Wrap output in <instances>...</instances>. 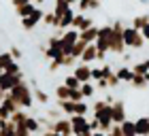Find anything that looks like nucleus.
I'll list each match as a JSON object with an SVG mask.
<instances>
[{"mask_svg":"<svg viewBox=\"0 0 149 136\" xmlns=\"http://www.w3.org/2000/svg\"><path fill=\"white\" fill-rule=\"evenodd\" d=\"M115 74H117L119 83H128V85H130V81H132V77H134V72H132L130 66H119L117 70H115Z\"/></svg>","mask_w":149,"mask_h":136,"instance_id":"14","label":"nucleus"},{"mask_svg":"<svg viewBox=\"0 0 149 136\" xmlns=\"http://www.w3.org/2000/svg\"><path fill=\"white\" fill-rule=\"evenodd\" d=\"M70 119V126H72V136L74 134H90V119L87 117H81V115H72Z\"/></svg>","mask_w":149,"mask_h":136,"instance_id":"7","label":"nucleus"},{"mask_svg":"<svg viewBox=\"0 0 149 136\" xmlns=\"http://www.w3.org/2000/svg\"><path fill=\"white\" fill-rule=\"evenodd\" d=\"M72 9V6L68 4V2H64V0H56V6H53V13H56L58 17H62L64 13H68Z\"/></svg>","mask_w":149,"mask_h":136,"instance_id":"27","label":"nucleus"},{"mask_svg":"<svg viewBox=\"0 0 149 136\" xmlns=\"http://www.w3.org/2000/svg\"><path fill=\"white\" fill-rule=\"evenodd\" d=\"M26 128L30 130V134H38V132H40V128H43V126H40L38 117H32V115H30V117L26 119Z\"/></svg>","mask_w":149,"mask_h":136,"instance_id":"26","label":"nucleus"},{"mask_svg":"<svg viewBox=\"0 0 149 136\" xmlns=\"http://www.w3.org/2000/svg\"><path fill=\"white\" fill-rule=\"evenodd\" d=\"M74 15H77V13H74V11L70 9L68 13H64V15L60 17V32H66V30H70V28H72Z\"/></svg>","mask_w":149,"mask_h":136,"instance_id":"15","label":"nucleus"},{"mask_svg":"<svg viewBox=\"0 0 149 136\" xmlns=\"http://www.w3.org/2000/svg\"><path fill=\"white\" fill-rule=\"evenodd\" d=\"M43 17H45V13H43V9H36L34 13H32L30 17H26V19H22V28L26 30V32H32L36 28L38 24H43Z\"/></svg>","mask_w":149,"mask_h":136,"instance_id":"8","label":"nucleus"},{"mask_svg":"<svg viewBox=\"0 0 149 136\" xmlns=\"http://www.w3.org/2000/svg\"><path fill=\"white\" fill-rule=\"evenodd\" d=\"M145 79H147V83H149V72H147V74H145Z\"/></svg>","mask_w":149,"mask_h":136,"instance_id":"59","label":"nucleus"},{"mask_svg":"<svg viewBox=\"0 0 149 136\" xmlns=\"http://www.w3.org/2000/svg\"><path fill=\"white\" fill-rule=\"evenodd\" d=\"M81 94H83L85 100L92 98L94 94H96V85H94V83H83V85H81Z\"/></svg>","mask_w":149,"mask_h":136,"instance_id":"34","label":"nucleus"},{"mask_svg":"<svg viewBox=\"0 0 149 136\" xmlns=\"http://www.w3.org/2000/svg\"><path fill=\"white\" fill-rule=\"evenodd\" d=\"M0 106H2V108H4V111H9L11 115H15L17 111H22V106H19V104H17V102H15V100H13V98L9 96V94H6V98L2 100V104H0Z\"/></svg>","mask_w":149,"mask_h":136,"instance_id":"19","label":"nucleus"},{"mask_svg":"<svg viewBox=\"0 0 149 136\" xmlns=\"http://www.w3.org/2000/svg\"><path fill=\"white\" fill-rule=\"evenodd\" d=\"M90 130H92V132H100V124H98V119H94V117L90 119Z\"/></svg>","mask_w":149,"mask_h":136,"instance_id":"43","label":"nucleus"},{"mask_svg":"<svg viewBox=\"0 0 149 136\" xmlns=\"http://www.w3.org/2000/svg\"><path fill=\"white\" fill-rule=\"evenodd\" d=\"M74 104H77V102H72V100H56V106H58L64 115H68V117H72V115H74Z\"/></svg>","mask_w":149,"mask_h":136,"instance_id":"16","label":"nucleus"},{"mask_svg":"<svg viewBox=\"0 0 149 136\" xmlns=\"http://www.w3.org/2000/svg\"><path fill=\"white\" fill-rule=\"evenodd\" d=\"M145 26H149V13H143V15H136V17H132V28L134 30H143Z\"/></svg>","mask_w":149,"mask_h":136,"instance_id":"21","label":"nucleus"},{"mask_svg":"<svg viewBox=\"0 0 149 136\" xmlns=\"http://www.w3.org/2000/svg\"><path fill=\"white\" fill-rule=\"evenodd\" d=\"M141 34H143V38H145V43H149V26H145L143 30H141Z\"/></svg>","mask_w":149,"mask_h":136,"instance_id":"47","label":"nucleus"},{"mask_svg":"<svg viewBox=\"0 0 149 136\" xmlns=\"http://www.w3.org/2000/svg\"><path fill=\"white\" fill-rule=\"evenodd\" d=\"M64 85L68 87V90H81V83H79V79L74 77V74H66V79H64Z\"/></svg>","mask_w":149,"mask_h":136,"instance_id":"31","label":"nucleus"},{"mask_svg":"<svg viewBox=\"0 0 149 136\" xmlns=\"http://www.w3.org/2000/svg\"><path fill=\"white\" fill-rule=\"evenodd\" d=\"M109 81V87H119V79H117V74H113L111 79H107Z\"/></svg>","mask_w":149,"mask_h":136,"instance_id":"45","label":"nucleus"},{"mask_svg":"<svg viewBox=\"0 0 149 136\" xmlns=\"http://www.w3.org/2000/svg\"><path fill=\"white\" fill-rule=\"evenodd\" d=\"M124 43H126V49H132V51H141L145 47V38L139 30H134L132 26H128L124 30Z\"/></svg>","mask_w":149,"mask_h":136,"instance_id":"2","label":"nucleus"},{"mask_svg":"<svg viewBox=\"0 0 149 136\" xmlns=\"http://www.w3.org/2000/svg\"><path fill=\"white\" fill-rule=\"evenodd\" d=\"M134 124H136V136H149V117H139L134 119Z\"/></svg>","mask_w":149,"mask_h":136,"instance_id":"17","label":"nucleus"},{"mask_svg":"<svg viewBox=\"0 0 149 136\" xmlns=\"http://www.w3.org/2000/svg\"><path fill=\"white\" fill-rule=\"evenodd\" d=\"M43 24H45V26H49V28H58V30H60V17H58L53 11L45 13V17H43Z\"/></svg>","mask_w":149,"mask_h":136,"instance_id":"22","label":"nucleus"},{"mask_svg":"<svg viewBox=\"0 0 149 136\" xmlns=\"http://www.w3.org/2000/svg\"><path fill=\"white\" fill-rule=\"evenodd\" d=\"M130 85L134 87V90H143V87H147L149 83H147V79L143 77V74H134L132 81H130Z\"/></svg>","mask_w":149,"mask_h":136,"instance_id":"29","label":"nucleus"},{"mask_svg":"<svg viewBox=\"0 0 149 136\" xmlns=\"http://www.w3.org/2000/svg\"><path fill=\"white\" fill-rule=\"evenodd\" d=\"M53 94H56V100H70V90H68L64 83H62V85H56Z\"/></svg>","mask_w":149,"mask_h":136,"instance_id":"25","label":"nucleus"},{"mask_svg":"<svg viewBox=\"0 0 149 136\" xmlns=\"http://www.w3.org/2000/svg\"><path fill=\"white\" fill-rule=\"evenodd\" d=\"M15 136H34V134H30L26 126H15Z\"/></svg>","mask_w":149,"mask_h":136,"instance_id":"40","label":"nucleus"},{"mask_svg":"<svg viewBox=\"0 0 149 136\" xmlns=\"http://www.w3.org/2000/svg\"><path fill=\"white\" fill-rule=\"evenodd\" d=\"M13 62H15V60L11 58L9 51H2V53H0V68H2V70H4V68H9Z\"/></svg>","mask_w":149,"mask_h":136,"instance_id":"35","label":"nucleus"},{"mask_svg":"<svg viewBox=\"0 0 149 136\" xmlns=\"http://www.w3.org/2000/svg\"><path fill=\"white\" fill-rule=\"evenodd\" d=\"M87 49V45L83 43V40H79V43L77 45H74L72 47V51H70V56L74 58V60H81V56H83V51Z\"/></svg>","mask_w":149,"mask_h":136,"instance_id":"30","label":"nucleus"},{"mask_svg":"<svg viewBox=\"0 0 149 136\" xmlns=\"http://www.w3.org/2000/svg\"><path fill=\"white\" fill-rule=\"evenodd\" d=\"M74 136H92V132L90 134H74Z\"/></svg>","mask_w":149,"mask_h":136,"instance_id":"56","label":"nucleus"},{"mask_svg":"<svg viewBox=\"0 0 149 136\" xmlns=\"http://www.w3.org/2000/svg\"><path fill=\"white\" fill-rule=\"evenodd\" d=\"M104 136H124L121 134V126H113V130L109 134H104Z\"/></svg>","mask_w":149,"mask_h":136,"instance_id":"44","label":"nucleus"},{"mask_svg":"<svg viewBox=\"0 0 149 136\" xmlns=\"http://www.w3.org/2000/svg\"><path fill=\"white\" fill-rule=\"evenodd\" d=\"M121 134L124 136H136V124H134V119H126L121 124Z\"/></svg>","mask_w":149,"mask_h":136,"instance_id":"23","label":"nucleus"},{"mask_svg":"<svg viewBox=\"0 0 149 136\" xmlns=\"http://www.w3.org/2000/svg\"><path fill=\"white\" fill-rule=\"evenodd\" d=\"M6 98V92H2V90H0V104H2V100Z\"/></svg>","mask_w":149,"mask_h":136,"instance_id":"50","label":"nucleus"},{"mask_svg":"<svg viewBox=\"0 0 149 136\" xmlns=\"http://www.w3.org/2000/svg\"><path fill=\"white\" fill-rule=\"evenodd\" d=\"M130 68H132V72H134V74H143V77L149 72V66H147V62H134Z\"/></svg>","mask_w":149,"mask_h":136,"instance_id":"32","label":"nucleus"},{"mask_svg":"<svg viewBox=\"0 0 149 136\" xmlns=\"http://www.w3.org/2000/svg\"><path fill=\"white\" fill-rule=\"evenodd\" d=\"M58 68H62V66H60V62H51V64H49V70H51V72H56Z\"/></svg>","mask_w":149,"mask_h":136,"instance_id":"48","label":"nucleus"},{"mask_svg":"<svg viewBox=\"0 0 149 136\" xmlns=\"http://www.w3.org/2000/svg\"><path fill=\"white\" fill-rule=\"evenodd\" d=\"M11 2H13V6H15V9H19V6L28 4V2H32V0H11Z\"/></svg>","mask_w":149,"mask_h":136,"instance_id":"46","label":"nucleus"},{"mask_svg":"<svg viewBox=\"0 0 149 136\" xmlns=\"http://www.w3.org/2000/svg\"><path fill=\"white\" fill-rule=\"evenodd\" d=\"M98 2H102V0H98Z\"/></svg>","mask_w":149,"mask_h":136,"instance_id":"61","label":"nucleus"},{"mask_svg":"<svg viewBox=\"0 0 149 136\" xmlns=\"http://www.w3.org/2000/svg\"><path fill=\"white\" fill-rule=\"evenodd\" d=\"M94 85H96V90H100V92L109 90V81H107V79H100L98 83H94Z\"/></svg>","mask_w":149,"mask_h":136,"instance_id":"42","label":"nucleus"},{"mask_svg":"<svg viewBox=\"0 0 149 136\" xmlns=\"http://www.w3.org/2000/svg\"><path fill=\"white\" fill-rule=\"evenodd\" d=\"M36 9H38V6H36L34 2H28V4L19 6V9H15V11H17V17H19V19H26V17H30Z\"/></svg>","mask_w":149,"mask_h":136,"instance_id":"20","label":"nucleus"},{"mask_svg":"<svg viewBox=\"0 0 149 136\" xmlns=\"http://www.w3.org/2000/svg\"><path fill=\"white\" fill-rule=\"evenodd\" d=\"M60 43H62V53L64 56H70V51H72V47L79 43V30H66L62 32V36H60Z\"/></svg>","mask_w":149,"mask_h":136,"instance_id":"3","label":"nucleus"},{"mask_svg":"<svg viewBox=\"0 0 149 136\" xmlns=\"http://www.w3.org/2000/svg\"><path fill=\"white\" fill-rule=\"evenodd\" d=\"M113 74H115V66L104 64V66H102V77H104V79H111Z\"/></svg>","mask_w":149,"mask_h":136,"instance_id":"39","label":"nucleus"},{"mask_svg":"<svg viewBox=\"0 0 149 136\" xmlns=\"http://www.w3.org/2000/svg\"><path fill=\"white\" fill-rule=\"evenodd\" d=\"M96 56H98V49H96V45H87V49L83 51V56H81L79 64L92 66V62H96Z\"/></svg>","mask_w":149,"mask_h":136,"instance_id":"13","label":"nucleus"},{"mask_svg":"<svg viewBox=\"0 0 149 136\" xmlns=\"http://www.w3.org/2000/svg\"><path fill=\"white\" fill-rule=\"evenodd\" d=\"M139 2H141V4H147V2H149V0H139Z\"/></svg>","mask_w":149,"mask_h":136,"instance_id":"57","label":"nucleus"},{"mask_svg":"<svg viewBox=\"0 0 149 136\" xmlns=\"http://www.w3.org/2000/svg\"><path fill=\"white\" fill-rule=\"evenodd\" d=\"M64 2H68V4H72V2H79V0H64Z\"/></svg>","mask_w":149,"mask_h":136,"instance_id":"55","label":"nucleus"},{"mask_svg":"<svg viewBox=\"0 0 149 136\" xmlns=\"http://www.w3.org/2000/svg\"><path fill=\"white\" fill-rule=\"evenodd\" d=\"M28 117H30V115L22 108V111H17L15 115H11V119H9V121H13L15 126H26V119H28Z\"/></svg>","mask_w":149,"mask_h":136,"instance_id":"28","label":"nucleus"},{"mask_svg":"<svg viewBox=\"0 0 149 136\" xmlns=\"http://www.w3.org/2000/svg\"><path fill=\"white\" fill-rule=\"evenodd\" d=\"M100 79H104L102 77V68H94L92 66V83H98Z\"/></svg>","mask_w":149,"mask_h":136,"instance_id":"38","label":"nucleus"},{"mask_svg":"<svg viewBox=\"0 0 149 136\" xmlns=\"http://www.w3.org/2000/svg\"><path fill=\"white\" fill-rule=\"evenodd\" d=\"M92 136H104V132H92Z\"/></svg>","mask_w":149,"mask_h":136,"instance_id":"53","label":"nucleus"},{"mask_svg":"<svg viewBox=\"0 0 149 136\" xmlns=\"http://www.w3.org/2000/svg\"><path fill=\"white\" fill-rule=\"evenodd\" d=\"M9 53H11V58L15 60V62H17L19 58H22V49H19V47H15V45H13L11 49H9Z\"/></svg>","mask_w":149,"mask_h":136,"instance_id":"41","label":"nucleus"},{"mask_svg":"<svg viewBox=\"0 0 149 136\" xmlns=\"http://www.w3.org/2000/svg\"><path fill=\"white\" fill-rule=\"evenodd\" d=\"M72 74L79 79V83H92V66H85V64H77L74 66Z\"/></svg>","mask_w":149,"mask_h":136,"instance_id":"10","label":"nucleus"},{"mask_svg":"<svg viewBox=\"0 0 149 136\" xmlns=\"http://www.w3.org/2000/svg\"><path fill=\"white\" fill-rule=\"evenodd\" d=\"M4 74H22V68H19L17 62H13L9 68H4Z\"/></svg>","mask_w":149,"mask_h":136,"instance_id":"37","label":"nucleus"},{"mask_svg":"<svg viewBox=\"0 0 149 136\" xmlns=\"http://www.w3.org/2000/svg\"><path fill=\"white\" fill-rule=\"evenodd\" d=\"M92 26H94V19H92V17H85L83 13H77V15H74V22H72V28H74V30L83 32V30H87V28H92Z\"/></svg>","mask_w":149,"mask_h":136,"instance_id":"11","label":"nucleus"},{"mask_svg":"<svg viewBox=\"0 0 149 136\" xmlns=\"http://www.w3.org/2000/svg\"><path fill=\"white\" fill-rule=\"evenodd\" d=\"M77 4H79V13H83V15H85L87 11L100 9V2H98V0H79Z\"/></svg>","mask_w":149,"mask_h":136,"instance_id":"18","label":"nucleus"},{"mask_svg":"<svg viewBox=\"0 0 149 136\" xmlns=\"http://www.w3.org/2000/svg\"><path fill=\"white\" fill-rule=\"evenodd\" d=\"M98 26H92V28H87L83 32H79V40H83L85 45H94L96 43V38H98Z\"/></svg>","mask_w":149,"mask_h":136,"instance_id":"12","label":"nucleus"},{"mask_svg":"<svg viewBox=\"0 0 149 136\" xmlns=\"http://www.w3.org/2000/svg\"><path fill=\"white\" fill-rule=\"evenodd\" d=\"M32 94H34V100L38 102V104H49V94H47V92H43L38 85H34Z\"/></svg>","mask_w":149,"mask_h":136,"instance_id":"24","label":"nucleus"},{"mask_svg":"<svg viewBox=\"0 0 149 136\" xmlns=\"http://www.w3.org/2000/svg\"><path fill=\"white\" fill-rule=\"evenodd\" d=\"M121 58H124V62H130V60H132V56H130V53H124Z\"/></svg>","mask_w":149,"mask_h":136,"instance_id":"49","label":"nucleus"},{"mask_svg":"<svg viewBox=\"0 0 149 136\" xmlns=\"http://www.w3.org/2000/svg\"><path fill=\"white\" fill-rule=\"evenodd\" d=\"M126 30V28H124ZM124 30H113L111 40H109V51L115 56H124L126 53V43H124Z\"/></svg>","mask_w":149,"mask_h":136,"instance_id":"4","label":"nucleus"},{"mask_svg":"<svg viewBox=\"0 0 149 136\" xmlns=\"http://www.w3.org/2000/svg\"><path fill=\"white\" fill-rule=\"evenodd\" d=\"M87 113H90V104L83 100V102H77L74 104V115H81V117H87Z\"/></svg>","mask_w":149,"mask_h":136,"instance_id":"33","label":"nucleus"},{"mask_svg":"<svg viewBox=\"0 0 149 136\" xmlns=\"http://www.w3.org/2000/svg\"><path fill=\"white\" fill-rule=\"evenodd\" d=\"M62 111H60V108H47V117L49 119H53V121H58V119H62Z\"/></svg>","mask_w":149,"mask_h":136,"instance_id":"36","label":"nucleus"},{"mask_svg":"<svg viewBox=\"0 0 149 136\" xmlns=\"http://www.w3.org/2000/svg\"><path fill=\"white\" fill-rule=\"evenodd\" d=\"M111 108H113V126H121V124L128 119L126 102H124V100H113V102H111Z\"/></svg>","mask_w":149,"mask_h":136,"instance_id":"6","label":"nucleus"},{"mask_svg":"<svg viewBox=\"0 0 149 136\" xmlns=\"http://www.w3.org/2000/svg\"><path fill=\"white\" fill-rule=\"evenodd\" d=\"M19 83H24V74H2V79H0V90L9 94L13 87H17Z\"/></svg>","mask_w":149,"mask_h":136,"instance_id":"9","label":"nucleus"},{"mask_svg":"<svg viewBox=\"0 0 149 136\" xmlns=\"http://www.w3.org/2000/svg\"><path fill=\"white\" fill-rule=\"evenodd\" d=\"M4 126H6V121H2V119H0V132L4 130Z\"/></svg>","mask_w":149,"mask_h":136,"instance_id":"51","label":"nucleus"},{"mask_svg":"<svg viewBox=\"0 0 149 136\" xmlns=\"http://www.w3.org/2000/svg\"><path fill=\"white\" fill-rule=\"evenodd\" d=\"M32 2H34V4L38 6V4H43V2H47V0H32Z\"/></svg>","mask_w":149,"mask_h":136,"instance_id":"52","label":"nucleus"},{"mask_svg":"<svg viewBox=\"0 0 149 136\" xmlns=\"http://www.w3.org/2000/svg\"><path fill=\"white\" fill-rule=\"evenodd\" d=\"M47 132H56V134H62V136H72V126H70V119L68 117H62L58 121H51Z\"/></svg>","mask_w":149,"mask_h":136,"instance_id":"5","label":"nucleus"},{"mask_svg":"<svg viewBox=\"0 0 149 136\" xmlns=\"http://www.w3.org/2000/svg\"><path fill=\"white\" fill-rule=\"evenodd\" d=\"M47 134H49V136H62V134H56V132H47Z\"/></svg>","mask_w":149,"mask_h":136,"instance_id":"54","label":"nucleus"},{"mask_svg":"<svg viewBox=\"0 0 149 136\" xmlns=\"http://www.w3.org/2000/svg\"><path fill=\"white\" fill-rule=\"evenodd\" d=\"M0 136H9V134H4V132H0Z\"/></svg>","mask_w":149,"mask_h":136,"instance_id":"60","label":"nucleus"},{"mask_svg":"<svg viewBox=\"0 0 149 136\" xmlns=\"http://www.w3.org/2000/svg\"><path fill=\"white\" fill-rule=\"evenodd\" d=\"M2 74H4V70H2V68H0V79H2Z\"/></svg>","mask_w":149,"mask_h":136,"instance_id":"58","label":"nucleus"},{"mask_svg":"<svg viewBox=\"0 0 149 136\" xmlns=\"http://www.w3.org/2000/svg\"><path fill=\"white\" fill-rule=\"evenodd\" d=\"M9 96L15 100L17 104L24 108V111H26V108H32V106H34V102H36V100H34V94H32L30 83H26V81H24V83H19L17 87H13V90L9 92Z\"/></svg>","mask_w":149,"mask_h":136,"instance_id":"1","label":"nucleus"}]
</instances>
